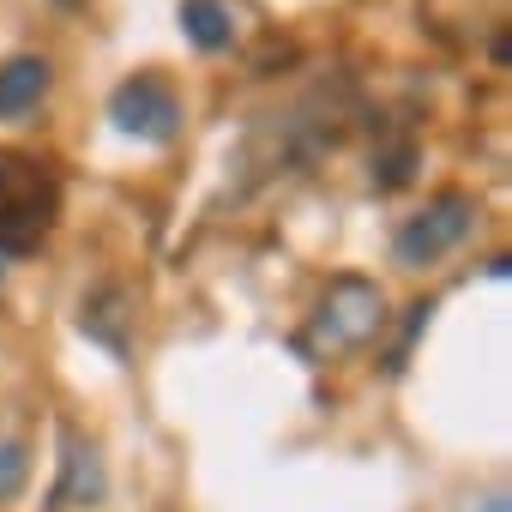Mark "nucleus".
<instances>
[{"label": "nucleus", "mask_w": 512, "mask_h": 512, "mask_svg": "<svg viewBox=\"0 0 512 512\" xmlns=\"http://www.w3.org/2000/svg\"><path fill=\"white\" fill-rule=\"evenodd\" d=\"M61 217V181L49 163L0 145V253H31Z\"/></svg>", "instance_id": "obj_1"}, {"label": "nucleus", "mask_w": 512, "mask_h": 512, "mask_svg": "<svg viewBox=\"0 0 512 512\" xmlns=\"http://www.w3.org/2000/svg\"><path fill=\"white\" fill-rule=\"evenodd\" d=\"M476 217H482V205L470 199V193H434L416 217H404V229H398V241H392V253H398V266H410V272H422V266H434V260H446V253L476 229Z\"/></svg>", "instance_id": "obj_2"}, {"label": "nucleus", "mask_w": 512, "mask_h": 512, "mask_svg": "<svg viewBox=\"0 0 512 512\" xmlns=\"http://www.w3.org/2000/svg\"><path fill=\"white\" fill-rule=\"evenodd\" d=\"M109 121L127 133V139H145V145H169L181 133V97L163 73H133L115 85L109 97Z\"/></svg>", "instance_id": "obj_3"}, {"label": "nucleus", "mask_w": 512, "mask_h": 512, "mask_svg": "<svg viewBox=\"0 0 512 512\" xmlns=\"http://www.w3.org/2000/svg\"><path fill=\"white\" fill-rule=\"evenodd\" d=\"M380 314H386V302H380V290H374L368 278H338V284L320 296L314 338H320L326 350H350V344H362V338L380 326Z\"/></svg>", "instance_id": "obj_4"}, {"label": "nucleus", "mask_w": 512, "mask_h": 512, "mask_svg": "<svg viewBox=\"0 0 512 512\" xmlns=\"http://www.w3.org/2000/svg\"><path fill=\"white\" fill-rule=\"evenodd\" d=\"M49 97V61L43 55H13L0 67V115H31L37 103Z\"/></svg>", "instance_id": "obj_5"}, {"label": "nucleus", "mask_w": 512, "mask_h": 512, "mask_svg": "<svg viewBox=\"0 0 512 512\" xmlns=\"http://www.w3.org/2000/svg\"><path fill=\"white\" fill-rule=\"evenodd\" d=\"M181 37L199 55H223L235 43V19H229L223 0H181Z\"/></svg>", "instance_id": "obj_6"}, {"label": "nucleus", "mask_w": 512, "mask_h": 512, "mask_svg": "<svg viewBox=\"0 0 512 512\" xmlns=\"http://www.w3.org/2000/svg\"><path fill=\"white\" fill-rule=\"evenodd\" d=\"M482 512H512V506H506V494H488V500H482Z\"/></svg>", "instance_id": "obj_7"}, {"label": "nucleus", "mask_w": 512, "mask_h": 512, "mask_svg": "<svg viewBox=\"0 0 512 512\" xmlns=\"http://www.w3.org/2000/svg\"><path fill=\"white\" fill-rule=\"evenodd\" d=\"M0 272H7V253H0Z\"/></svg>", "instance_id": "obj_8"}]
</instances>
